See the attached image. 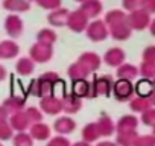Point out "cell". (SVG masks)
Here are the masks:
<instances>
[{"label": "cell", "mask_w": 155, "mask_h": 146, "mask_svg": "<svg viewBox=\"0 0 155 146\" xmlns=\"http://www.w3.org/2000/svg\"><path fill=\"white\" fill-rule=\"evenodd\" d=\"M87 38L93 43H102L110 37V31L108 26L104 23V20L96 18V20H90L87 29H85Z\"/></svg>", "instance_id": "obj_1"}, {"label": "cell", "mask_w": 155, "mask_h": 146, "mask_svg": "<svg viewBox=\"0 0 155 146\" xmlns=\"http://www.w3.org/2000/svg\"><path fill=\"white\" fill-rule=\"evenodd\" d=\"M90 84H91V99L101 96H110L113 91L114 79L110 75H101V76H94V79Z\"/></svg>", "instance_id": "obj_2"}, {"label": "cell", "mask_w": 155, "mask_h": 146, "mask_svg": "<svg viewBox=\"0 0 155 146\" xmlns=\"http://www.w3.org/2000/svg\"><path fill=\"white\" fill-rule=\"evenodd\" d=\"M126 23L132 31H144L150 25V15L140 8L126 14Z\"/></svg>", "instance_id": "obj_3"}, {"label": "cell", "mask_w": 155, "mask_h": 146, "mask_svg": "<svg viewBox=\"0 0 155 146\" xmlns=\"http://www.w3.org/2000/svg\"><path fill=\"white\" fill-rule=\"evenodd\" d=\"M53 56V46L49 44H43V43H34L29 49V58L35 62V64H44L47 61H50Z\"/></svg>", "instance_id": "obj_4"}, {"label": "cell", "mask_w": 155, "mask_h": 146, "mask_svg": "<svg viewBox=\"0 0 155 146\" xmlns=\"http://www.w3.org/2000/svg\"><path fill=\"white\" fill-rule=\"evenodd\" d=\"M88 23H90L88 17H87L79 8H78V9H74V11H71V12L68 14L65 26H67L71 32L81 34V32H84V31L87 29Z\"/></svg>", "instance_id": "obj_5"}, {"label": "cell", "mask_w": 155, "mask_h": 146, "mask_svg": "<svg viewBox=\"0 0 155 146\" xmlns=\"http://www.w3.org/2000/svg\"><path fill=\"white\" fill-rule=\"evenodd\" d=\"M114 98L119 101V102H128L134 98V84L131 81H126V79H117L114 81L113 84V91Z\"/></svg>", "instance_id": "obj_6"}, {"label": "cell", "mask_w": 155, "mask_h": 146, "mask_svg": "<svg viewBox=\"0 0 155 146\" xmlns=\"http://www.w3.org/2000/svg\"><path fill=\"white\" fill-rule=\"evenodd\" d=\"M3 28H5V32L8 34V37H11V40H14V38H18V37L23 35L25 22H23V18L18 14H9L5 18Z\"/></svg>", "instance_id": "obj_7"}, {"label": "cell", "mask_w": 155, "mask_h": 146, "mask_svg": "<svg viewBox=\"0 0 155 146\" xmlns=\"http://www.w3.org/2000/svg\"><path fill=\"white\" fill-rule=\"evenodd\" d=\"M40 110H41L43 114L58 116L62 111V102H61L59 98H56L53 95H49V96L40 99Z\"/></svg>", "instance_id": "obj_8"}, {"label": "cell", "mask_w": 155, "mask_h": 146, "mask_svg": "<svg viewBox=\"0 0 155 146\" xmlns=\"http://www.w3.org/2000/svg\"><path fill=\"white\" fill-rule=\"evenodd\" d=\"M76 62H79V64L90 73V75H91L93 71L99 70V67H101V64H102V58H101L96 52H84V53L79 55V58H78Z\"/></svg>", "instance_id": "obj_9"}, {"label": "cell", "mask_w": 155, "mask_h": 146, "mask_svg": "<svg viewBox=\"0 0 155 146\" xmlns=\"http://www.w3.org/2000/svg\"><path fill=\"white\" fill-rule=\"evenodd\" d=\"M102 61H104L107 65L117 68L119 65H122V64L126 61V53H125V50H123L122 47H111V49H108V50L104 53Z\"/></svg>", "instance_id": "obj_10"}, {"label": "cell", "mask_w": 155, "mask_h": 146, "mask_svg": "<svg viewBox=\"0 0 155 146\" xmlns=\"http://www.w3.org/2000/svg\"><path fill=\"white\" fill-rule=\"evenodd\" d=\"M2 107L6 110V113L9 116L11 114H15V113L25 110V107H26V98L21 96V95H11L8 99L3 101Z\"/></svg>", "instance_id": "obj_11"}, {"label": "cell", "mask_w": 155, "mask_h": 146, "mask_svg": "<svg viewBox=\"0 0 155 146\" xmlns=\"http://www.w3.org/2000/svg\"><path fill=\"white\" fill-rule=\"evenodd\" d=\"M53 129L58 135H67V134H71L76 129V122L70 116H61V117L55 119Z\"/></svg>", "instance_id": "obj_12"}, {"label": "cell", "mask_w": 155, "mask_h": 146, "mask_svg": "<svg viewBox=\"0 0 155 146\" xmlns=\"http://www.w3.org/2000/svg\"><path fill=\"white\" fill-rule=\"evenodd\" d=\"M52 91H53V87L46 84L44 81H41L40 78L38 79H32L31 84H29V95L34 96V98L43 99V98L52 95Z\"/></svg>", "instance_id": "obj_13"}, {"label": "cell", "mask_w": 155, "mask_h": 146, "mask_svg": "<svg viewBox=\"0 0 155 146\" xmlns=\"http://www.w3.org/2000/svg\"><path fill=\"white\" fill-rule=\"evenodd\" d=\"M79 9L88 17V20H96L104 12V5L101 0H87V2L81 3Z\"/></svg>", "instance_id": "obj_14"}, {"label": "cell", "mask_w": 155, "mask_h": 146, "mask_svg": "<svg viewBox=\"0 0 155 146\" xmlns=\"http://www.w3.org/2000/svg\"><path fill=\"white\" fill-rule=\"evenodd\" d=\"M110 31V37L116 41H126L131 38L132 35V29L129 28V25L126 22H122L119 25H114L111 28H108Z\"/></svg>", "instance_id": "obj_15"}, {"label": "cell", "mask_w": 155, "mask_h": 146, "mask_svg": "<svg viewBox=\"0 0 155 146\" xmlns=\"http://www.w3.org/2000/svg\"><path fill=\"white\" fill-rule=\"evenodd\" d=\"M73 96L82 99H91V84L87 79H79V81H73L71 84V91Z\"/></svg>", "instance_id": "obj_16"}, {"label": "cell", "mask_w": 155, "mask_h": 146, "mask_svg": "<svg viewBox=\"0 0 155 146\" xmlns=\"http://www.w3.org/2000/svg\"><path fill=\"white\" fill-rule=\"evenodd\" d=\"M20 53V46L14 40H2L0 41V58L2 59H12L17 58Z\"/></svg>", "instance_id": "obj_17"}, {"label": "cell", "mask_w": 155, "mask_h": 146, "mask_svg": "<svg viewBox=\"0 0 155 146\" xmlns=\"http://www.w3.org/2000/svg\"><path fill=\"white\" fill-rule=\"evenodd\" d=\"M8 122H9L11 128H12L14 131H17V132H25V131L29 129L31 125H32V123L29 122V119H28L25 110H23V111H18V113H15V114H11V117H9Z\"/></svg>", "instance_id": "obj_18"}, {"label": "cell", "mask_w": 155, "mask_h": 146, "mask_svg": "<svg viewBox=\"0 0 155 146\" xmlns=\"http://www.w3.org/2000/svg\"><path fill=\"white\" fill-rule=\"evenodd\" d=\"M68 14H70V11L67 9V8H58V9H55V11H50L49 14H47V23L50 25V26H53V28H62V26H65V23H67V17H68Z\"/></svg>", "instance_id": "obj_19"}, {"label": "cell", "mask_w": 155, "mask_h": 146, "mask_svg": "<svg viewBox=\"0 0 155 146\" xmlns=\"http://www.w3.org/2000/svg\"><path fill=\"white\" fill-rule=\"evenodd\" d=\"M138 128V117L134 114H125L116 122V132H128L137 131Z\"/></svg>", "instance_id": "obj_20"}, {"label": "cell", "mask_w": 155, "mask_h": 146, "mask_svg": "<svg viewBox=\"0 0 155 146\" xmlns=\"http://www.w3.org/2000/svg\"><path fill=\"white\" fill-rule=\"evenodd\" d=\"M96 125L101 137H110L116 132V123L108 114H101L99 119L96 120Z\"/></svg>", "instance_id": "obj_21"}, {"label": "cell", "mask_w": 155, "mask_h": 146, "mask_svg": "<svg viewBox=\"0 0 155 146\" xmlns=\"http://www.w3.org/2000/svg\"><path fill=\"white\" fill-rule=\"evenodd\" d=\"M61 102H62V111H64L67 116L76 114L78 111L81 110V107H82V101H81L79 98L73 96L71 93L65 95V96L61 99Z\"/></svg>", "instance_id": "obj_22"}, {"label": "cell", "mask_w": 155, "mask_h": 146, "mask_svg": "<svg viewBox=\"0 0 155 146\" xmlns=\"http://www.w3.org/2000/svg\"><path fill=\"white\" fill-rule=\"evenodd\" d=\"M116 75H117V79H126V81H134L140 73H138V67L134 65V64H129V62H123L122 65L117 67L116 70Z\"/></svg>", "instance_id": "obj_23"}, {"label": "cell", "mask_w": 155, "mask_h": 146, "mask_svg": "<svg viewBox=\"0 0 155 146\" xmlns=\"http://www.w3.org/2000/svg\"><path fill=\"white\" fill-rule=\"evenodd\" d=\"M2 6L5 11L12 12V14H21L31 9V3L28 0H3Z\"/></svg>", "instance_id": "obj_24"}, {"label": "cell", "mask_w": 155, "mask_h": 146, "mask_svg": "<svg viewBox=\"0 0 155 146\" xmlns=\"http://www.w3.org/2000/svg\"><path fill=\"white\" fill-rule=\"evenodd\" d=\"M29 135L34 138V140H38V141H44V140H49L50 138V126L40 122V123H34L31 125L29 128Z\"/></svg>", "instance_id": "obj_25"}, {"label": "cell", "mask_w": 155, "mask_h": 146, "mask_svg": "<svg viewBox=\"0 0 155 146\" xmlns=\"http://www.w3.org/2000/svg\"><path fill=\"white\" fill-rule=\"evenodd\" d=\"M155 85H153V81L152 79H146V78H141L137 84H134V93L137 95V98H149L150 93L153 91Z\"/></svg>", "instance_id": "obj_26"}, {"label": "cell", "mask_w": 155, "mask_h": 146, "mask_svg": "<svg viewBox=\"0 0 155 146\" xmlns=\"http://www.w3.org/2000/svg\"><path fill=\"white\" fill-rule=\"evenodd\" d=\"M34 68H35V62L29 56H21L15 62V70H17V73H18L20 76H29V75H32Z\"/></svg>", "instance_id": "obj_27"}, {"label": "cell", "mask_w": 155, "mask_h": 146, "mask_svg": "<svg viewBox=\"0 0 155 146\" xmlns=\"http://www.w3.org/2000/svg\"><path fill=\"white\" fill-rule=\"evenodd\" d=\"M122 22H126V12L123 9H110L108 12H105L104 23L108 28H111L114 25H119Z\"/></svg>", "instance_id": "obj_28"}, {"label": "cell", "mask_w": 155, "mask_h": 146, "mask_svg": "<svg viewBox=\"0 0 155 146\" xmlns=\"http://www.w3.org/2000/svg\"><path fill=\"white\" fill-rule=\"evenodd\" d=\"M82 140L84 141H87V143H94V141H97L99 138H101V134H99V129H97V125H96V122H90V123H87L84 128H82Z\"/></svg>", "instance_id": "obj_29"}, {"label": "cell", "mask_w": 155, "mask_h": 146, "mask_svg": "<svg viewBox=\"0 0 155 146\" xmlns=\"http://www.w3.org/2000/svg\"><path fill=\"white\" fill-rule=\"evenodd\" d=\"M67 75L71 81H79V79H87V76H90V73L79 62H73L67 68Z\"/></svg>", "instance_id": "obj_30"}, {"label": "cell", "mask_w": 155, "mask_h": 146, "mask_svg": "<svg viewBox=\"0 0 155 146\" xmlns=\"http://www.w3.org/2000/svg\"><path fill=\"white\" fill-rule=\"evenodd\" d=\"M58 40V34L52 29V28H43L38 31L37 34V41L38 43H43V44H49V46H53Z\"/></svg>", "instance_id": "obj_31"}, {"label": "cell", "mask_w": 155, "mask_h": 146, "mask_svg": "<svg viewBox=\"0 0 155 146\" xmlns=\"http://www.w3.org/2000/svg\"><path fill=\"white\" fill-rule=\"evenodd\" d=\"M137 137H138L137 131L117 132L116 134V144L117 146H134V141L137 140Z\"/></svg>", "instance_id": "obj_32"}, {"label": "cell", "mask_w": 155, "mask_h": 146, "mask_svg": "<svg viewBox=\"0 0 155 146\" xmlns=\"http://www.w3.org/2000/svg\"><path fill=\"white\" fill-rule=\"evenodd\" d=\"M152 105L150 102L146 99V98H132L129 101V108L134 111V113H144L146 110H149Z\"/></svg>", "instance_id": "obj_33"}, {"label": "cell", "mask_w": 155, "mask_h": 146, "mask_svg": "<svg viewBox=\"0 0 155 146\" xmlns=\"http://www.w3.org/2000/svg\"><path fill=\"white\" fill-rule=\"evenodd\" d=\"M138 73L146 79H155V61H141Z\"/></svg>", "instance_id": "obj_34"}, {"label": "cell", "mask_w": 155, "mask_h": 146, "mask_svg": "<svg viewBox=\"0 0 155 146\" xmlns=\"http://www.w3.org/2000/svg\"><path fill=\"white\" fill-rule=\"evenodd\" d=\"M14 146H34V138L29 135V132H15L12 137Z\"/></svg>", "instance_id": "obj_35"}, {"label": "cell", "mask_w": 155, "mask_h": 146, "mask_svg": "<svg viewBox=\"0 0 155 146\" xmlns=\"http://www.w3.org/2000/svg\"><path fill=\"white\" fill-rule=\"evenodd\" d=\"M15 131L11 128L9 122L5 120V122H0V141H6V140H11L14 137Z\"/></svg>", "instance_id": "obj_36"}, {"label": "cell", "mask_w": 155, "mask_h": 146, "mask_svg": "<svg viewBox=\"0 0 155 146\" xmlns=\"http://www.w3.org/2000/svg\"><path fill=\"white\" fill-rule=\"evenodd\" d=\"M25 113H26V116H28V119H29V122H31L32 125H34V123L43 122V113H41L40 108L28 107V108H25Z\"/></svg>", "instance_id": "obj_37"}, {"label": "cell", "mask_w": 155, "mask_h": 146, "mask_svg": "<svg viewBox=\"0 0 155 146\" xmlns=\"http://www.w3.org/2000/svg\"><path fill=\"white\" fill-rule=\"evenodd\" d=\"M35 3L46 11H55V9L61 8L62 0H35Z\"/></svg>", "instance_id": "obj_38"}, {"label": "cell", "mask_w": 155, "mask_h": 146, "mask_svg": "<svg viewBox=\"0 0 155 146\" xmlns=\"http://www.w3.org/2000/svg\"><path fill=\"white\" fill-rule=\"evenodd\" d=\"M140 120L143 122V125L153 128L155 126V107H150L149 110H146L144 113H141V119Z\"/></svg>", "instance_id": "obj_39"}, {"label": "cell", "mask_w": 155, "mask_h": 146, "mask_svg": "<svg viewBox=\"0 0 155 146\" xmlns=\"http://www.w3.org/2000/svg\"><path fill=\"white\" fill-rule=\"evenodd\" d=\"M40 79L44 81L46 84L52 85L53 88H55V85L58 82H61V78L58 76V73H55V71H46V73H43V75L40 76Z\"/></svg>", "instance_id": "obj_40"}, {"label": "cell", "mask_w": 155, "mask_h": 146, "mask_svg": "<svg viewBox=\"0 0 155 146\" xmlns=\"http://www.w3.org/2000/svg\"><path fill=\"white\" fill-rule=\"evenodd\" d=\"M134 146H155V137L152 134L138 135L137 140L134 141Z\"/></svg>", "instance_id": "obj_41"}, {"label": "cell", "mask_w": 155, "mask_h": 146, "mask_svg": "<svg viewBox=\"0 0 155 146\" xmlns=\"http://www.w3.org/2000/svg\"><path fill=\"white\" fill-rule=\"evenodd\" d=\"M47 146H71V143L65 135H55L49 138Z\"/></svg>", "instance_id": "obj_42"}, {"label": "cell", "mask_w": 155, "mask_h": 146, "mask_svg": "<svg viewBox=\"0 0 155 146\" xmlns=\"http://www.w3.org/2000/svg\"><path fill=\"white\" fill-rule=\"evenodd\" d=\"M141 3L143 0H122V6H123V11H135V9H140L141 8Z\"/></svg>", "instance_id": "obj_43"}, {"label": "cell", "mask_w": 155, "mask_h": 146, "mask_svg": "<svg viewBox=\"0 0 155 146\" xmlns=\"http://www.w3.org/2000/svg\"><path fill=\"white\" fill-rule=\"evenodd\" d=\"M143 61H155V44H150L147 47H144L143 53H141Z\"/></svg>", "instance_id": "obj_44"}, {"label": "cell", "mask_w": 155, "mask_h": 146, "mask_svg": "<svg viewBox=\"0 0 155 146\" xmlns=\"http://www.w3.org/2000/svg\"><path fill=\"white\" fill-rule=\"evenodd\" d=\"M141 9L146 11L149 15L155 14V0H143L141 3Z\"/></svg>", "instance_id": "obj_45"}, {"label": "cell", "mask_w": 155, "mask_h": 146, "mask_svg": "<svg viewBox=\"0 0 155 146\" xmlns=\"http://www.w3.org/2000/svg\"><path fill=\"white\" fill-rule=\"evenodd\" d=\"M8 117H9V114L6 113V110L0 105V122H5V120H8Z\"/></svg>", "instance_id": "obj_46"}, {"label": "cell", "mask_w": 155, "mask_h": 146, "mask_svg": "<svg viewBox=\"0 0 155 146\" xmlns=\"http://www.w3.org/2000/svg\"><path fill=\"white\" fill-rule=\"evenodd\" d=\"M6 76H8V71H6L5 65H2V64H0V82H2V81H5V79H6Z\"/></svg>", "instance_id": "obj_47"}, {"label": "cell", "mask_w": 155, "mask_h": 146, "mask_svg": "<svg viewBox=\"0 0 155 146\" xmlns=\"http://www.w3.org/2000/svg\"><path fill=\"white\" fill-rule=\"evenodd\" d=\"M96 146H117L116 141H111V140H102V141H97Z\"/></svg>", "instance_id": "obj_48"}, {"label": "cell", "mask_w": 155, "mask_h": 146, "mask_svg": "<svg viewBox=\"0 0 155 146\" xmlns=\"http://www.w3.org/2000/svg\"><path fill=\"white\" fill-rule=\"evenodd\" d=\"M147 29H149L150 35H152V37H155V18H153V20H150V25H149V28H147Z\"/></svg>", "instance_id": "obj_49"}, {"label": "cell", "mask_w": 155, "mask_h": 146, "mask_svg": "<svg viewBox=\"0 0 155 146\" xmlns=\"http://www.w3.org/2000/svg\"><path fill=\"white\" fill-rule=\"evenodd\" d=\"M153 85H155V84H153ZM147 101L150 102V105H152V107H155V88H153V91L150 93V96L147 98Z\"/></svg>", "instance_id": "obj_50"}, {"label": "cell", "mask_w": 155, "mask_h": 146, "mask_svg": "<svg viewBox=\"0 0 155 146\" xmlns=\"http://www.w3.org/2000/svg\"><path fill=\"white\" fill-rule=\"evenodd\" d=\"M71 146H91V144H90V143H87V141H84V140H79V141L73 143Z\"/></svg>", "instance_id": "obj_51"}, {"label": "cell", "mask_w": 155, "mask_h": 146, "mask_svg": "<svg viewBox=\"0 0 155 146\" xmlns=\"http://www.w3.org/2000/svg\"><path fill=\"white\" fill-rule=\"evenodd\" d=\"M74 2H78V3H84V2H87V0H74Z\"/></svg>", "instance_id": "obj_52"}, {"label": "cell", "mask_w": 155, "mask_h": 146, "mask_svg": "<svg viewBox=\"0 0 155 146\" xmlns=\"http://www.w3.org/2000/svg\"><path fill=\"white\" fill-rule=\"evenodd\" d=\"M152 135H153V137H155V126H153V128H152Z\"/></svg>", "instance_id": "obj_53"}, {"label": "cell", "mask_w": 155, "mask_h": 146, "mask_svg": "<svg viewBox=\"0 0 155 146\" xmlns=\"http://www.w3.org/2000/svg\"><path fill=\"white\" fill-rule=\"evenodd\" d=\"M28 2H29V3H31V2H35V0H28Z\"/></svg>", "instance_id": "obj_54"}, {"label": "cell", "mask_w": 155, "mask_h": 146, "mask_svg": "<svg viewBox=\"0 0 155 146\" xmlns=\"http://www.w3.org/2000/svg\"><path fill=\"white\" fill-rule=\"evenodd\" d=\"M152 81H153V84H155V79H152Z\"/></svg>", "instance_id": "obj_55"}, {"label": "cell", "mask_w": 155, "mask_h": 146, "mask_svg": "<svg viewBox=\"0 0 155 146\" xmlns=\"http://www.w3.org/2000/svg\"><path fill=\"white\" fill-rule=\"evenodd\" d=\"M0 146H3V144H2V143H0Z\"/></svg>", "instance_id": "obj_56"}]
</instances>
